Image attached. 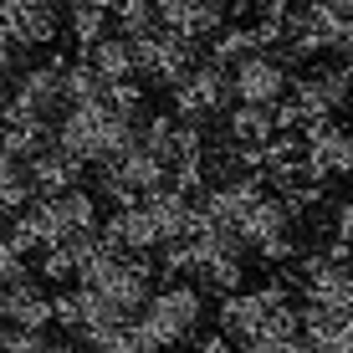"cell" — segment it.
<instances>
[{
	"label": "cell",
	"instance_id": "cell-3",
	"mask_svg": "<svg viewBox=\"0 0 353 353\" xmlns=\"http://www.w3.org/2000/svg\"><path fill=\"white\" fill-rule=\"evenodd\" d=\"M154 261L149 256H133V251L108 246L103 256H92L77 272V287H92L97 297H108L118 312H143V302L154 297Z\"/></svg>",
	"mask_w": 353,
	"mask_h": 353
},
{
	"label": "cell",
	"instance_id": "cell-21",
	"mask_svg": "<svg viewBox=\"0 0 353 353\" xmlns=\"http://www.w3.org/2000/svg\"><path fill=\"white\" fill-rule=\"evenodd\" d=\"M108 10L103 6H88V0H67V31H72V41L88 52V46H97L108 36Z\"/></svg>",
	"mask_w": 353,
	"mask_h": 353
},
{
	"label": "cell",
	"instance_id": "cell-22",
	"mask_svg": "<svg viewBox=\"0 0 353 353\" xmlns=\"http://www.w3.org/2000/svg\"><path fill=\"white\" fill-rule=\"evenodd\" d=\"M251 52H261V41H256V26H221L210 36V62H221V67H236V62H246Z\"/></svg>",
	"mask_w": 353,
	"mask_h": 353
},
{
	"label": "cell",
	"instance_id": "cell-26",
	"mask_svg": "<svg viewBox=\"0 0 353 353\" xmlns=\"http://www.w3.org/2000/svg\"><path fill=\"white\" fill-rule=\"evenodd\" d=\"M16 276H26V251L16 246V241L0 230V287L6 282H16Z\"/></svg>",
	"mask_w": 353,
	"mask_h": 353
},
{
	"label": "cell",
	"instance_id": "cell-1",
	"mask_svg": "<svg viewBox=\"0 0 353 353\" xmlns=\"http://www.w3.org/2000/svg\"><path fill=\"white\" fill-rule=\"evenodd\" d=\"M52 139L62 143L67 154H77L82 164H103V159H113V154H123L128 143H139V118L118 113L108 97L103 103H77V108H67V113L57 118Z\"/></svg>",
	"mask_w": 353,
	"mask_h": 353
},
{
	"label": "cell",
	"instance_id": "cell-12",
	"mask_svg": "<svg viewBox=\"0 0 353 353\" xmlns=\"http://www.w3.org/2000/svg\"><path fill=\"white\" fill-rule=\"evenodd\" d=\"M57 318V297H52V287L41 282V276H16V282H6L0 287V323H10V327H46Z\"/></svg>",
	"mask_w": 353,
	"mask_h": 353
},
{
	"label": "cell",
	"instance_id": "cell-14",
	"mask_svg": "<svg viewBox=\"0 0 353 353\" xmlns=\"http://www.w3.org/2000/svg\"><path fill=\"white\" fill-rule=\"evenodd\" d=\"M97 230H103V236L113 241L118 251H133V256H154V251L164 246V241H159V225H154V215L143 210V200H139V205H113V215H108Z\"/></svg>",
	"mask_w": 353,
	"mask_h": 353
},
{
	"label": "cell",
	"instance_id": "cell-2",
	"mask_svg": "<svg viewBox=\"0 0 353 353\" xmlns=\"http://www.w3.org/2000/svg\"><path fill=\"white\" fill-rule=\"evenodd\" d=\"M139 338H143V353H174L200 338L205 327V292L194 282H169V287H154V297L143 302L139 318Z\"/></svg>",
	"mask_w": 353,
	"mask_h": 353
},
{
	"label": "cell",
	"instance_id": "cell-28",
	"mask_svg": "<svg viewBox=\"0 0 353 353\" xmlns=\"http://www.w3.org/2000/svg\"><path fill=\"white\" fill-rule=\"evenodd\" d=\"M312 6H323L327 16H338L343 26H353V0H312Z\"/></svg>",
	"mask_w": 353,
	"mask_h": 353
},
{
	"label": "cell",
	"instance_id": "cell-25",
	"mask_svg": "<svg viewBox=\"0 0 353 353\" xmlns=\"http://www.w3.org/2000/svg\"><path fill=\"white\" fill-rule=\"evenodd\" d=\"M52 338L41 333V327H10L0 323V353H46Z\"/></svg>",
	"mask_w": 353,
	"mask_h": 353
},
{
	"label": "cell",
	"instance_id": "cell-8",
	"mask_svg": "<svg viewBox=\"0 0 353 353\" xmlns=\"http://www.w3.org/2000/svg\"><path fill=\"white\" fill-rule=\"evenodd\" d=\"M62 67H67V57H46V62H36V67H21L16 88H10V108L26 113V118H46V123H52L57 113H67Z\"/></svg>",
	"mask_w": 353,
	"mask_h": 353
},
{
	"label": "cell",
	"instance_id": "cell-23",
	"mask_svg": "<svg viewBox=\"0 0 353 353\" xmlns=\"http://www.w3.org/2000/svg\"><path fill=\"white\" fill-rule=\"evenodd\" d=\"M113 26L118 36H143V31H154L159 26V16H154V0H113Z\"/></svg>",
	"mask_w": 353,
	"mask_h": 353
},
{
	"label": "cell",
	"instance_id": "cell-18",
	"mask_svg": "<svg viewBox=\"0 0 353 353\" xmlns=\"http://www.w3.org/2000/svg\"><path fill=\"white\" fill-rule=\"evenodd\" d=\"M46 143H52V123H46V118H26V113H16V108L6 113V123H0V149L6 154L31 159V154L46 149Z\"/></svg>",
	"mask_w": 353,
	"mask_h": 353
},
{
	"label": "cell",
	"instance_id": "cell-27",
	"mask_svg": "<svg viewBox=\"0 0 353 353\" xmlns=\"http://www.w3.org/2000/svg\"><path fill=\"white\" fill-rule=\"evenodd\" d=\"M333 241L353 251V200H343V205L333 210Z\"/></svg>",
	"mask_w": 353,
	"mask_h": 353
},
{
	"label": "cell",
	"instance_id": "cell-29",
	"mask_svg": "<svg viewBox=\"0 0 353 353\" xmlns=\"http://www.w3.org/2000/svg\"><path fill=\"white\" fill-rule=\"evenodd\" d=\"M338 57H343V62H348V67H353V26H348V31H343V41H338Z\"/></svg>",
	"mask_w": 353,
	"mask_h": 353
},
{
	"label": "cell",
	"instance_id": "cell-13",
	"mask_svg": "<svg viewBox=\"0 0 353 353\" xmlns=\"http://www.w3.org/2000/svg\"><path fill=\"white\" fill-rule=\"evenodd\" d=\"M154 16H159L164 31L185 36V41H210L215 31L225 26V10L221 0H154Z\"/></svg>",
	"mask_w": 353,
	"mask_h": 353
},
{
	"label": "cell",
	"instance_id": "cell-7",
	"mask_svg": "<svg viewBox=\"0 0 353 353\" xmlns=\"http://www.w3.org/2000/svg\"><path fill=\"white\" fill-rule=\"evenodd\" d=\"M287 97L297 103L302 128L318 123V118H333L338 108H348V97H353V67L348 62H323L312 72H302V77L287 88Z\"/></svg>",
	"mask_w": 353,
	"mask_h": 353
},
{
	"label": "cell",
	"instance_id": "cell-9",
	"mask_svg": "<svg viewBox=\"0 0 353 353\" xmlns=\"http://www.w3.org/2000/svg\"><path fill=\"white\" fill-rule=\"evenodd\" d=\"M302 149H307V174L323 185L353 174V128L333 123V118H318L302 128Z\"/></svg>",
	"mask_w": 353,
	"mask_h": 353
},
{
	"label": "cell",
	"instance_id": "cell-24",
	"mask_svg": "<svg viewBox=\"0 0 353 353\" xmlns=\"http://www.w3.org/2000/svg\"><path fill=\"white\" fill-rule=\"evenodd\" d=\"M36 276H41L46 287H62V282H72V276H77V256H72V246H67V241L36 256Z\"/></svg>",
	"mask_w": 353,
	"mask_h": 353
},
{
	"label": "cell",
	"instance_id": "cell-10",
	"mask_svg": "<svg viewBox=\"0 0 353 353\" xmlns=\"http://www.w3.org/2000/svg\"><path fill=\"white\" fill-rule=\"evenodd\" d=\"M287 88H292V72H287V62L276 52H251L246 62L230 67V92H236V103L272 108V103L287 97Z\"/></svg>",
	"mask_w": 353,
	"mask_h": 353
},
{
	"label": "cell",
	"instance_id": "cell-17",
	"mask_svg": "<svg viewBox=\"0 0 353 353\" xmlns=\"http://www.w3.org/2000/svg\"><path fill=\"white\" fill-rule=\"evenodd\" d=\"M88 62H92V72L108 82V88L139 77V67H133V41H128V36H113V31H108L97 46H88Z\"/></svg>",
	"mask_w": 353,
	"mask_h": 353
},
{
	"label": "cell",
	"instance_id": "cell-30",
	"mask_svg": "<svg viewBox=\"0 0 353 353\" xmlns=\"http://www.w3.org/2000/svg\"><path fill=\"white\" fill-rule=\"evenodd\" d=\"M251 6H256V0H221L225 16H241V10H251Z\"/></svg>",
	"mask_w": 353,
	"mask_h": 353
},
{
	"label": "cell",
	"instance_id": "cell-4",
	"mask_svg": "<svg viewBox=\"0 0 353 353\" xmlns=\"http://www.w3.org/2000/svg\"><path fill=\"white\" fill-rule=\"evenodd\" d=\"M169 113L174 118H185V123H205V118H215V113H230V103H236V92H230V67L221 62H194L185 77L169 88Z\"/></svg>",
	"mask_w": 353,
	"mask_h": 353
},
{
	"label": "cell",
	"instance_id": "cell-16",
	"mask_svg": "<svg viewBox=\"0 0 353 353\" xmlns=\"http://www.w3.org/2000/svg\"><path fill=\"white\" fill-rule=\"evenodd\" d=\"M276 139V113L261 103H236L225 113V143H241V149H261V143Z\"/></svg>",
	"mask_w": 353,
	"mask_h": 353
},
{
	"label": "cell",
	"instance_id": "cell-31",
	"mask_svg": "<svg viewBox=\"0 0 353 353\" xmlns=\"http://www.w3.org/2000/svg\"><path fill=\"white\" fill-rule=\"evenodd\" d=\"M292 6H307V0H292Z\"/></svg>",
	"mask_w": 353,
	"mask_h": 353
},
{
	"label": "cell",
	"instance_id": "cell-19",
	"mask_svg": "<svg viewBox=\"0 0 353 353\" xmlns=\"http://www.w3.org/2000/svg\"><path fill=\"white\" fill-rule=\"evenodd\" d=\"M46 205H52V215H57V225H62V236H82V230H97V200L88 190H62V194H46Z\"/></svg>",
	"mask_w": 353,
	"mask_h": 353
},
{
	"label": "cell",
	"instance_id": "cell-6",
	"mask_svg": "<svg viewBox=\"0 0 353 353\" xmlns=\"http://www.w3.org/2000/svg\"><path fill=\"white\" fill-rule=\"evenodd\" d=\"M200 62V52H194V41L185 36L154 26L143 36H133V67H139V82H154V88H174L185 72Z\"/></svg>",
	"mask_w": 353,
	"mask_h": 353
},
{
	"label": "cell",
	"instance_id": "cell-5",
	"mask_svg": "<svg viewBox=\"0 0 353 353\" xmlns=\"http://www.w3.org/2000/svg\"><path fill=\"white\" fill-rule=\"evenodd\" d=\"M159 185H169V169H164V159H154L143 143H128L123 154L97 164V190L113 205H139L143 194H154Z\"/></svg>",
	"mask_w": 353,
	"mask_h": 353
},
{
	"label": "cell",
	"instance_id": "cell-15",
	"mask_svg": "<svg viewBox=\"0 0 353 353\" xmlns=\"http://www.w3.org/2000/svg\"><path fill=\"white\" fill-rule=\"evenodd\" d=\"M26 179H31V194L36 200H46V194H62V190H77L82 179V159L77 154H67L62 143H46V149H36L26 159Z\"/></svg>",
	"mask_w": 353,
	"mask_h": 353
},
{
	"label": "cell",
	"instance_id": "cell-11",
	"mask_svg": "<svg viewBox=\"0 0 353 353\" xmlns=\"http://www.w3.org/2000/svg\"><path fill=\"white\" fill-rule=\"evenodd\" d=\"M0 31L31 52V46H52L57 31H62V16H57L52 0H0Z\"/></svg>",
	"mask_w": 353,
	"mask_h": 353
},
{
	"label": "cell",
	"instance_id": "cell-20",
	"mask_svg": "<svg viewBox=\"0 0 353 353\" xmlns=\"http://www.w3.org/2000/svg\"><path fill=\"white\" fill-rule=\"evenodd\" d=\"M36 200L31 194V179H26V159H16V154L0 149V221H10L16 210H26Z\"/></svg>",
	"mask_w": 353,
	"mask_h": 353
}]
</instances>
